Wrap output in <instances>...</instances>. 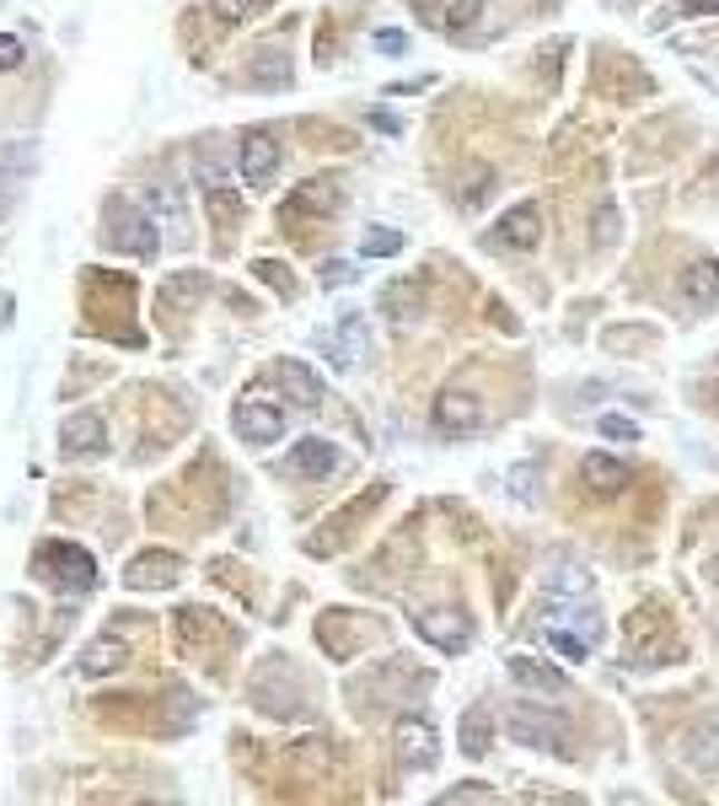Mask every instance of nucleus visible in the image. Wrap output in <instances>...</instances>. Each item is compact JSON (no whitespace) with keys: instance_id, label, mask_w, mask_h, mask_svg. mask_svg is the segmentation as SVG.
Masks as SVG:
<instances>
[{"instance_id":"obj_20","label":"nucleus","mask_w":719,"mask_h":806,"mask_svg":"<svg viewBox=\"0 0 719 806\" xmlns=\"http://www.w3.org/2000/svg\"><path fill=\"white\" fill-rule=\"evenodd\" d=\"M580 479H585L597 495H618V490L629 484V463H618V458H607V452H591V458L580 463Z\"/></svg>"},{"instance_id":"obj_35","label":"nucleus","mask_w":719,"mask_h":806,"mask_svg":"<svg viewBox=\"0 0 719 806\" xmlns=\"http://www.w3.org/2000/svg\"><path fill=\"white\" fill-rule=\"evenodd\" d=\"M376 49H382V55H403V49H408V38H403L397 28H382V32H376Z\"/></svg>"},{"instance_id":"obj_24","label":"nucleus","mask_w":719,"mask_h":806,"mask_svg":"<svg viewBox=\"0 0 719 806\" xmlns=\"http://www.w3.org/2000/svg\"><path fill=\"white\" fill-rule=\"evenodd\" d=\"M479 17H483V0H441L430 22H435V28H446V32H467Z\"/></svg>"},{"instance_id":"obj_6","label":"nucleus","mask_w":719,"mask_h":806,"mask_svg":"<svg viewBox=\"0 0 719 806\" xmlns=\"http://www.w3.org/2000/svg\"><path fill=\"white\" fill-rule=\"evenodd\" d=\"M338 205H344V184H338V178H312V184H301L296 194L279 205V226H290V232H296L306 210L328 216V210H338Z\"/></svg>"},{"instance_id":"obj_4","label":"nucleus","mask_w":719,"mask_h":806,"mask_svg":"<svg viewBox=\"0 0 719 806\" xmlns=\"http://www.w3.org/2000/svg\"><path fill=\"white\" fill-rule=\"evenodd\" d=\"M505 731H510V743L548 747V753H564V737H570V726L559 715H542L538 705H510Z\"/></svg>"},{"instance_id":"obj_12","label":"nucleus","mask_w":719,"mask_h":806,"mask_svg":"<svg viewBox=\"0 0 719 806\" xmlns=\"http://www.w3.org/2000/svg\"><path fill=\"white\" fill-rule=\"evenodd\" d=\"M494 243H500V248H538L542 243V210L538 205H532V199H526V205H515V210H505V216H500V226H494Z\"/></svg>"},{"instance_id":"obj_37","label":"nucleus","mask_w":719,"mask_h":806,"mask_svg":"<svg viewBox=\"0 0 719 806\" xmlns=\"http://www.w3.org/2000/svg\"><path fill=\"white\" fill-rule=\"evenodd\" d=\"M538 468H515V500H538Z\"/></svg>"},{"instance_id":"obj_8","label":"nucleus","mask_w":719,"mask_h":806,"mask_svg":"<svg viewBox=\"0 0 719 806\" xmlns=\"http://www.w3.org/2000/svg\"><path fill=\"white\" fill-rule=\"evenodd\" d=\"M397 758H403V769H435L441 743H435V726L424 715H403L397 720Z\"/></svg>"},{"instance_id":"obj_7","label":"nucleus","mask_w":719,"mask_h":806,"mask_svg":"<svg viewBox=\"0 0 719 806\" xmlns=\"http://www.w3.org/2000/svg\"><path fill=\"white\" fill-rule=\"evenodd\" d=\"M232 425H237L242 441L269 446V441H279V435H285V414H279L269 399H237V409H232Z\"/></svg>"},{"instance_id":"obj_25","label":"nucleus","mask_w":719,"mask_h":806,"mask_svg":"<svg viewBox=\"0 0 719 806\" xmlns=\"http://www.w3.org/2000/svg\"><path fill=\"white\" fill-rule=\"evenodd\" d=\"M420 302L424 291L408 279V285H387V296H382V307H387L392 323H408V317H420Z\"/></svg>"},{"instance_id":"obj_1","label":"nucleus","mask_w":719,"mask_h":806,"mask_svg":"<svg viewBox=\"0 0 719 806\" xmlns=\"http://www.w3.org/2000/svg\"><path fill=\"white\" fill-rule=\"evenodd\" d=\"M32 570H38V581H49V587H60V591L97 587V559L87 549H76V543H43L32 554Z\"/></svg>"},{"instance_id":"obj_16","label":"nucleus","mask_w":719,"mask_h":806,"mask_svg":"<svg viewBox=\"0 0 719 806\" xmlns=\"http://www.w3.org/2000/svg\"><path fill=\"white\" fill-rule=\"evenodd\" d=\"M102 441H108V425H102L97 414H70V420H60L65 458H91V452H102Z\"/></svg>"},{"instance_id":"obj_28","label":"nucleus","mask_w":719,"mask_h":806,"mask_svg":"<svg viewBox=\"0 0 719 806\" xmlns=\"http://www.w3.org/2000/svg\"><path fill=\"white\" fill-rule=\"evenodd\" d=\"M397 248H403V232H392V226H376V232L360 237V253H365V258H392Z\"/></svg>"},{"instance_id":"obj_27","label":"nucleus","mask_w":719,"mask_h":806,"mask_svg":"<svg viewBox=\"0 0 719 806\" xmlns=\"http://www.w3.org/2000/svg\"><path fill=\"white\" fill-rule=\"evenodd\" d=\"M81 667H87L91 678H97V672H119L124 667V640H114V635H108V640H91V651H87Z\"/></svg>"},{"instance_id":"obj_23","label":"nucleus","mask_w":719,"mask_h":806,"mask_svg":"<svg viewBox=\"0 0 719 806\" xmlns=\"http://www.w3.org/2000/svg\"><path fill=\"white\" fill-rule=\"evenodd\" d=\"M247 76H253V87H290V60L279 49H258L253 65H247Z\"/></svg>"},{"instance_id":"obj_17","label":"nucleus","mask_w":719,"mask_h":806,"mask_svg":"<svg viewBox=\"0 0 719 806\" xmlns=\"http://www.w3.org/2000/svg\"><path fill=\"white\" fill-rule=\"evenodd\" d=\"M317 344L328 350L333 366H355V355H365V323H360L355 312L333 328V334H317Z\"/></svg>"},{"instance_id":"obj_26","label":"nucleus","mask_w":719,"mask_h":806,"mask_svg":"<svg viewBox=\"0 0 719 806\" xmlns=\"http://www.w3.org/2000/svg\"><path fill=\"white\" fill-rule=\"evenodd\" d=\"M462 753H467V758H483V753H489V710H483V705H473V710L462 715Z\"/></svg>"},{"instance_id":"obj_18","label":"nucleus","mask_w":719,"mask_h":806,"mask_svg":"<svg viewBox=\"0 0 719 806\" xmlns=\"http://www.w3.org/2000/svg\"><path fill=\"white\" fill-rule=\"evenodd\" d=\"M510 678L521 688H538V694H570V678L559 667L538 661V656H510Z\"/></svg>"},{"instance_id":"obj_5","label":"nucleus","mask_w":719,"mask_h":806,"mask_svg":"<svg viewBox=\"0 0 719 806\" xmlns=\"http://www.w3.org/2000/svg\"><path fill=\"white\" fill-rule=\"evenodd\" d=\"M414 629H420V640H430L435 651H446V656L473 646V623L456 608H424V613H414Z\"/></svg>"},{"instance_id":"obj_2","label":"nucleus","mask_w":719,"mask_h":806,"mask_svg":"<svg viewBox=\"0 0 719 806\" xmlns=\"http://www.w3.org/2000/svg\"><path fill=\"white\" fill-rule=\"evenodd\" d=\"M108 248L135 253V258H156L161 253V232H156V216L146 205H124V199H108Z\"/></svg>"},{"instance_id":"obj_9","label":"nucleus","mask_w":719,"mask_h":806,"mask_svg":"<svg viewBox=\"0 0 719 806\" xmlns=\"http://www.w3.org/2000/svg\"><path fill=\"white\" fill-rule=\"evenodd\" d=\"M483 425V403L473 393H462V387H446L441 399H435V431L441 435H473Z\"/></svg>"},{"instance_id":"obj_29","label":"nucleus","mask_w":719,"mask_h":806,"mask_svg":"<svg viewBox=\"0 0 719 806\" xmlns=\"http://www.w3.org/2000/svg\"><path fill=\"white\" fill-rule=\"evenodd\" d=\"M548 646H553L559 656H570V661H585V656L597 651V646H585L574 629H548Z\"/></svg>"},{"instance_id":"obj_21","label":"nucleus","mask_w":719,"mask_h":806,"mask_svg":"<svg viewBox=\"0 0 719 806\" xmlns=\"http://www.w3.org/2000/svg\"><path fill=\"white\" fill-rule=\"evenodd\" d=\"M682 758H688L692 769H719V720H703L698 731H688V743H682Z\"/></svg>"},{"instance_id":"obj_19","label":"nucleus","mask_w":719,"mask_h":806,"mask_svg":"<svg viewBox=\"0 0 719 806\" xmlns=\"http://www.w3.org/2000/svg\"><path fill=\"white\" fill-rule=\"evenodd\" d=\"M140 205H146L150 216H156V226H167V232H183V220H188V205H183L178 184H146Z\"/></svg>"},{"instance_id":"obj_14","label":"nucleus","mask_w":719,"mask_h":806,"mask_svg":"<svg viewBox=\"0 0 719 806\" xmlns=\"http://www.w3.org/2000/svg\"><path fill=\"white\" fill-rule=\"evenodd\" d=\"M178 570H183L178 554H161V549H156V554H140L135 564H129V570H124V587H129V591L178 587Z\"/></svg>"},{"instance_id":"obj_36","label":"nucleus","mask_w":719,"mask_h":806,"mask_svg":"<svg viewBox=\"0 0 719 806\" xmlns=\"http://www.w3.org/2000/svg\"><path fill=\"white\" fill-rule=\"evenodd\" d=\"M253 6H264V0H215V11H220L226 22H237V17H247Z\"/></svg>"},{"instance_id":"obj_22","label":"nucleus","mask_w":719,"mask_h":806,"mask_svg":"<svg viewBox=\"0 0 719 806\" xmlns=\"http://www.w3.org/2000/svg\"><path fill=\"white\" fill-rule=\"evenodd\" d=\"M542 591H548V597H585V591H591V570L574 564V559H559V564L548 570Z\"/></svg>"},{"instance_id":"obj_3","label":"nucleus","mask_w":719,"mask_h":806,"mask_svg":"<svg viewBox=\"0 0 719 806\" xmlns=\"http://www.w3.org/2000/svg\"><path fill=\"white\" fill-rule=\"evenodd\" d=\"M629 661L633 667H660V661H677V640H671V629L660 623L656 608H639L629 619Z\"/></svg>"},{"instance_id":"obj_31","label":"nucleus","mask_w":719,"mask_h":806,"mask_svg":"<svg viewBox=\"0 0 719 806\" xmlns=\"http://www.w3.org/2000/svg\"><path fill=\"white\" fill-rule=\"evenodd\" d=\"M323 285H328V291H338V285H355V264H349V258H328V264H323Z\"/></svg>"},{"instance_id":"obj_13","label":"nucleus","mask_w":719,"mask_h":806,"mask_svg":"<svg viewBox=\"0 0 719 806\" xmlns=\"http://www.w3.org/2000/svg\"><path fill=\"white\" fill-rule=\"evenodd\" d=\"M333 468H338V446H333V441H317V435L296 441V452L285 458V473H290V479H328Z\"/></svg>"},{"instance_id":"obj_34","label":"nucleus","mask_w":719,"mask_h":806,"mask_svg":"<svg viewBox=\"0 0 719 806\" xmlns=\"http://www.w3.org/2000/svg\"><path fill=\"white\" fill-rule=\"evenodd\" d=\"M719 11V0H671V17H709Z\"/></svg>"},{"instance_id":"obj_33","label":"nucleus","mask_w":719,"mask_h":806,"mask_svg":"<svg viewBox=\"0 0 719 806\" xmlns=\"http://www.w3.org/2000/svg\"><path fill=\"white\" fill-rule=\"evenodd\" d=\"M601 435H612V441H639V425L623 420V414H607V420H601Z\"/></svg>"},{"instance_id":"obj_15","label":"nucleus","mask_w":719,"mask_h":806,"mask_svg":"<svg viewBox=\"0 0 719 806\" xmlns=\"http://www.w3.org/2000/svg\"><path fill=\"white\" fill-rule=\"evenodd\" d=\"M677 291H682V302L692 312H709L719 302V264L715 258H692L688 269H682V279H677Z\"/></svg>"},{"instance_id":"obj_30","label":"nucleus","mask_w":719,"mask_h":806,"mask_svg":"<svg viewBox=\"0 0 719 806\" xmlns=\"http://www.w3.org/2000/svg\"><path fill=\"white\" fill-rule=\"evenodd\" d=\"M253 269H258V279H264V285H274L279 296H296V279L285 275V264H274V258H258Z\"/></svg>"},{"instance_id":"obj_38","label":"nucleus","mask_w":719,"mask_h":806,"mask_svg":"<svg viewBox=\"0 0 719 806\" xmlns=\"http://www.w3.org/2000/svg\"><path fill=\"white\" fill-rule=\"evenodd\" d=\"M441 802H494V790H483V785H462V790H446Z\"/></svg>"},{"instance_id":"obj_32","label":"nucleus","mask_w":719,"mask_h":806,"mask_svg":"<svg viewBox=\"0 0 719 806\" xmlns=\"http://www.w3.org/2000/svg\"><path fill=\"white\" fill-rule=\"evenodd\" d=\"M22 60H28V43L17 32H0V70H17Z\"/></svg>"},{"instance_id":"obj_10","label":"nucleus","mask_w":719,"mask_h":806,"mask_svg":"<svg viewBox=\"0 0 719 806\" xmlns=\"http://www.w3.org/2000/svg\"><path fill=\"white\" fill-rule=\"evenodd\" d=\"M274 167H279V140H274V129H247V135H242V184L264 188L274 178Z\"/></svg>"},{"instance_id":"obj_11","label":"nucleus","mask_w":719,"mask_h":806,"mask_svg":"<svg viewBox=\"0 0 719 806\" xmlns=\"http://www.w3.org/2000/svg\"><path fill=\"white\" fill-rule=\"evenodd\" d=\"M274 382H279V387H285V399L301 403V409H317V403L328 399L323 376L312 372L306 361H290V355H285V361H274Z\"/></svg>"}]
</instances>
